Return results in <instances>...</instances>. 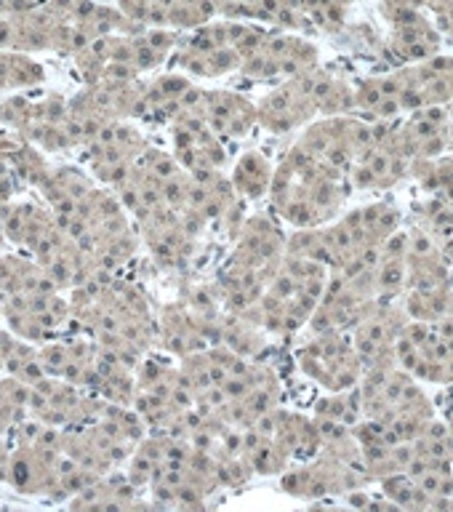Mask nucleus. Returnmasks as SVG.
Returning <instances> with one entry per match:
<instances>
[{
  "instance_id": "nucleus-19",
  "label": "nucleus",
  "mask_w": 453,
  "mask_h": 512,
  "mask_svg": "<svg viewBox=\"0 0 453 512\" xmlns=\"http://www.w3.org/2000/svg\"><path fill=\"white\" fill-rule=\"evenodd\" d=\"M195 88L192 78L184 72H168L160 75L152 83H144L142 102H139V115L136 118L155 120V123H171L176 115H182L187 96Z\"/></svg>"
},
{
  "instance_id": "nucleus-7",
  "label": "nucleus",
  "mask_w": 453,
  "mask_h": 512,
  "mask_svg": "<svg viewBox=\"0 0 453 512\" xmlns=\"http://www.w3.org/2000/svg\"><path fill=\"white\" fill-rule=\"evenodd\" d=\"M392 358L416 382L451 387L453 384V315L432 323L406 320L400 328Z\"/></svg>"
},
{
  "instance_id": "nucleus-4",
  "label": "nucleus",
  "mask_w": 453,
  "mask_h": 512,
  "mask_svg": "<svg viewBox=\"0 0 453 512\" xmlns=\"http://www.w3.org/2000/svg\"><path fill=\"white\" fill-rule=\"evenodd\" d=\"M400 222H403V211L392 200H376L339 214L320 227L294 230V235H288L286 254L304 256L328 270H336L355 256L384 243L392 232L400 230Z\"/></svg>"
},
{
  "instance_id": "nucleus-22",
  "label": "nucleus",
  "mask_w": 453,
  "mask_h": 512,
  "mask_svg": "<svg viewBox=\"0 0 453 512\" xmlns=\"http://www.w3.org/2000/svg\"><path fill=\"white\" fill-rule=\"evenodd\" d=\"M400 307L408 315V320H432L448 318L453 315V280L443 286L430 288H408L406 294L400 296Z\"/></svg>"
},
{
  "instance_id": "nucleus-26",
  "label": "nucleus",
  "mask_w": 453,
  "mask_h": 512,
  "mask_svg": "<svg viewBox=\"0 0 453 512\" xmlns=\"http://www.w3.org/2000/svg\"><path fill=\"white\" fill-rule=\"evenodd\" d=\"M216 19L214 0H171L166 11V27L176 32H190Z\"/></svg>"
},
{
  "instance_id": "nucleus-12",
  "label": "nucleus",
  "mask_w": 453,
  "mask_h": 512,
  "mask_svg": "<svg viewBox=\"0 0 453 512\" xmlns=\"http://www.w3.org/2000/svg\"><path fill=\"white\" fill-rule=\"evenodd\" d=\"M184 110L195 112L224 142H240L259 126L256 102L232 88L195 86L187 96Z\"/></svg>"
},
{
  "instance_id": "nucleus-14",
  "label": "nucleus",
  "mask_w": 453,
  "mask_h": 512,
  "mask_svg": "<svg viewBox=\"0 0 453 512\" xmlns=\"http://www.w3.org/2000/svg\"><path fill=\"white\" fill-rule=\"evenodd\" d=\"M171 155L187 174L224 171L227 166V142L211 131L195 112L184 110L168 123Z\"/></svg>"
},
{
  "instance_id": "nucleus-21",
  "label": "nucleus",
  "mask_w": 453,
  "mask_h": 512,
  "mask_svg": "<svg viewBox=\"0 0 453 512\" xmlns=\"http://www.w3.org/2000/svg\"><path fill=\"white\" fill-rule=\"evenodd\" d=\"M272 174H275V163H272L262 150H246L235 160L230 171V182L240 200L246 203H259L270 195Z\"/></svg>"
},
{
  "instance_id": "nucleus-18",
  "label": "nucleus",
  "mask_w": 453,
  "mask_h": 512,
  "mask_svg": "<svg viewBox=\"0 0 453 512\" xmlns=\"http://www.w3.org/2000/svg\"><path fill=\"white\" fill-rule=\"evenodd\" d=\"M219 19L254 22L288 32H310L299 0H214Z\"/></svg>"
},
{
  "instance_id": "nucleus-3",
  "label": "nucleus",
  "mask_w": 453,
  "mask_h": 512,
  "mask_svg": "<svg viewBox=\"0 0 453 512\" xmlns=\"http://www.w3.org/2000/svg\"><path fill=\"white\" fill-rule=\"evenodd\" d=\"M259 126L270 134L302 131L320 118L355 112V86L339 72L312 67L283 80L256 102Z\"/></svg>"
},
{
  "instance_id": "nucleus-24",
  "label": "nucleus",
  "mask_w": 453,
  "mask_h": 512,
  "mask_svg": "<svg viewBox=\"0 0 453 512\" xmlns=\"http://www.w3.org/2000/svg\"><path fill=\"white\" fill-rule=\"evenodd\" d=\"M355 0H299L304 19L310 24V32L320 35H342Z\"/></svg>"
},
{
  "instance_id": "nucleus-5",
  "label": "nucleus",
  "mask_w": 453,
  "mask_h": 512,
  "mask_svg": "<svg viewBox=\"0 0 453 512\" xmlns=\"http://www.w3.org/2000/svg\"><path fill=\"white\" fill-rule=\"evenodd\" d=\"M328 272H331L328 267L312 262V259L286 254L283 262L278 264V270L267 280L259 302L246 315L270 339L294 336L310 323L312 312L326 291Z\"/></svg>"
},
{
  "instance_id": "nucleus-11",
  "label": "nucleus",
  "mask_w": 453,
  "mask_h": 512,
  "mask_svg": "<svg viewBox=\"0 0 453 512\" xmlns=\"http://www.w3.org/2000/svg\"><path fill=\"white\" fill-rule=\"evenodd\" d=\"M398 120H374V139L350 168V187L360 192H390L411 176L414 160L395 136Z\"/></svg>"
},
{
  "instance_id": "nucleus-27",
  "label": "nucleus",
  "mask_w": 453,
  "mask_h": 512,
  "mask_svg": "<svg viewBox=\"0 0 453 512\" xmlns=\"http://www.w3.org/2000/svg\"><path fill=\"white\" fill-rule=\"evenodd\" d=\"M427 14L432 16V22L440 30L443 40L453 43V0H430L427 3Z\"/></svg>"
},
{
  "instance_id": "nucleus-28",
  "label": "nucleus",
  "mask_w": 453,
  "mask_h": 512,
  "mask_svg": "<svg viewBox=\"0 0 453 512\" xmlns=\"http://www.w3.org/2000/svg\"><path fill=\"white\" fill-rule=\"evenodd\" d=\"M427 3L430 0H376V8H379L382 19H387V16L398 14V11H408V8H422V11H427Z\"/></svg>"
},
{
  "instance_id": "nucleus-20",
  "label": "nucleus",
  "mask_w": 453,
  "mask_h": 512,
  "mask_svg": "<svg viewBox=\"0 0 453 512\" xmlns=\"http://www.w3.org/2000/svg\"><path fill=\"white\" fill-rule=\"evenodd\" d=\"M406 251H408V232H392L390 238L379 246L376 256V296L400 302V296L406 291Z\"/></svg>"
},
{
  "instance_id": "nucleus-2",
  "label": "nucleus",
  "mask_w": 453,
  "mask_h": 512,
  "mask_svg": "<svg viewBox=\"0 0 453 512\" xmlns=\"http://www.w3.org/2000/svg\"><path fill=\"white\" fill-rule=\"evenodd\" d=\"M453 102V56H430L355 83V112L366 120H398L408 112Z\"/></svg>"
},
{
  "instance_id": "nucleus-15",
  "label": "nucleus",
  "mask_w": 453,
  "mask_h": 512,
  "mask_svg": "<svg viewBox=\"0 0 453 512\" xmlns=\"http://www.w3.org/2000/svg\"><path fill=\"white\" fill-rule=\"evenodd\" d=\"M408 315L403 312L400 302L390 299H376L366 307V312L355 320V326L347 331L358 350L363 368L384 363V360H395V342H398L400 328L406 326Z\"/></svg>"
},
{
  "instance_id": "nucleus-6",
  "label": "nucleus",
  "mask_w": 453,
  "mask_h": 512,
  "mask_svg": "<svg viewBox=\"0 0 453 512\" xmlns=\"http://www.w3.org/2000/svg\"><path fill=\"white\" fill-rule=\"evenodd\" d=\"M270 27L235 19H211L203 27H195L187 35L182 32L176 46V67L187 78L216 80L232 72H240Z\"/></svg>"
},
{
  "instance_id": "nucleus-16",
  "label": "nucleus",
  "mask_w": 453,
  "mask_h": 512,
  "mask_svg": "<svg viewBox=\"0 0 453 512\" xmlns=\"http://www.w3.org/2000/svg\"><path fill=\"white\" fill-rule=\"evenodd\" d=\"M390 32L384 40L387 56H390L395 67L400 64L424 62L430 56H438L443 48V35L432 22V16L422 8H408L398 11L384 19Z\"/></svg>"
},
{
  "instance_id": "nucleus-13",
  "label": "nucleus",
  "mask_w": 453,
  "mask_h": 512,
  "mask_svg": "<svg viewBox=\"0 0 453 512\" xmlns=\"http://www.w3.org/2000/svg\"><path fill=\"white\" fill-rule=\"evenodd\" d=\"M286 251L288 235L280 227V219L272 211H262V214L246 216V222L240 224L227 259L270 280Z\"/></svg>"
},
{
  "instance_id": "nucleus-17",
  "label": "nucleus",
  "mask_w": 453,
  "mask_h": 512,
  "mask_svg": "<svg viewBox=\"0 0 453 512\" xmlns=\"http://www.w3.org/2000/svg\"><path fill=\"white\" fill-rule=\"evenodd\" d=\"M395 136L403 144V150L411 160L440 158L451 150V118H448V104H435L424 110L408 112L406 118H398Z\"/></svg>"
},
{
  "instance_id": "nucleus-23",
  "label": "nucleus",
  "mask_w": 453,
  "mask_h": 512,
  "mask_svg": "<svg viewBox=\"0 0 453 512\" xmlns=\"http://www.w3.org/2000/svg\"><path fill=\"white\" fill-rule=\"evenodd\" d=\"M411 176L419 182L424 195L443 200L453 208V152H446L440 158L416 160Z\"/></svg>"
},
{
  "instance_id": "nucleus-10",
  "label": "nucleus",
  "mask_w": 453,
  "mask_h": 512,
  "mask_svg": "<svg viewBox=\"0 0 453 512\" xmlns=\"http://www.w3.org/2000/svg\"><path fill=\"white\" fill-rule=\"evenodd\" d=\"M320 64V51L310 38H304L302 32L275 30L270 27L262 43L251 51L240 75L254 83H270L278 86L283 80L294 78L299 72L312 70Z\"/></svg>"
},
{
  "instance_id": "nucleus-29",
  "label": "nucleus",
  "mask_w": 453,
  "mask_h": 512,
  "mask_svg": "<svg viewBox=\"0 0 453 512\" xmlns=\"http://www.w3.org/2000/svg\"><path fill=\"white\" fill-rule=\"evenodd\" d=\"M453 387V384H451ZM443 422L448 427V435H451V446H453V398L448 400V408H446V416H443Z\"/></svg>"
},
{
  "instance_id": "nucleus-8",
  "label": "nucleus",
  "mask_w": 453,
  "mask_h": 512,
  "mask_svg": "<svg viewBox=\"0 0 453 512\" xmlns=\"http://www.w3.org/2000/svg\"><path fill=\"white\" fill-rule=\"evenodd\" d=\"M371 139H374V120L347 112L334 118H320L302 128L294 147L323 166H331L350 176L352 163L363 155Z\"/></svg>"
},
{
  "instance_id": "nucleus-9",
  "label": "nucleus",
  "mask_w": 453,
  "mask_h": 512,
  "mask_svg": "<svg viewBox=\"0 0 453 512\" xmlns=\"http://www.w3.org/2000/svg\"><path fill=\"white\" fill-rule=\"evenodd\" d=\"M294 360L299 371L326 392L358 387L363 376V360L347 331L310 334L294 350Z\"/></svg>"
},
{
  "instance_id": "nucleus-25",
  "label": "nucleus",
  "mask_w": 453,
  "mask_h": 512,
  "mask_svg": "<svg viewBox=\"0 0 453 512\" xmlns=\"http://www.w3.org/2000/svg\"><path fill=\"white\" fill-rule=\"evenodd\" d=\"M43 80V67L30 56H24V51H0V91L40 86Z\"/></svg>"
},
{
  "instance_id": "nucleus-1",
  "label": "nucleus",
  "mask_w": 453,
  "mask_h": 512,
  "mask_svg": "<svg viewBox=\"0 0 453 512\" xmlns=\"http://www.w3.org/2000/svg\"><path fill=\"white\" fill-rule=\"evenodd\" d=\"M350 176L323 166L299 147L280 158L270 184V211L294 230H310L342 214L350 198Z\"/></svg>"
}]
</instances>
